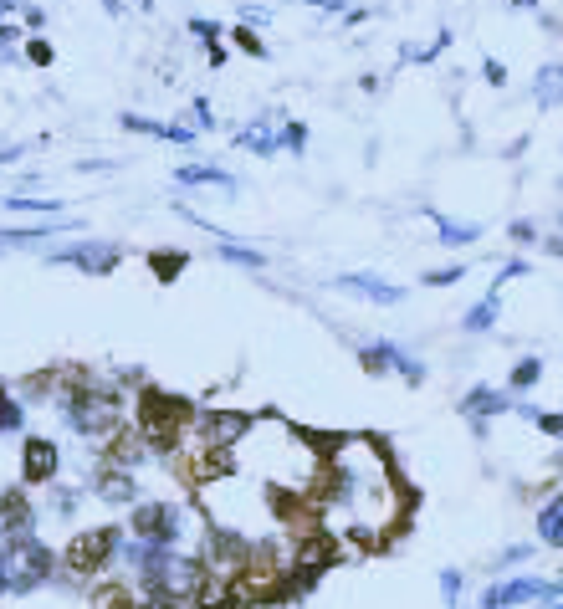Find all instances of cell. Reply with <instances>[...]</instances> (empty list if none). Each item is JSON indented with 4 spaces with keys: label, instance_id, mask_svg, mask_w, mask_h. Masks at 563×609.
I'll return each mask as SVG.
<instances>
[{
    "label": "cell",
    "instance_id": "obj_1",
    "mask_svg": "<svg viewBox=\"0 0 563 609\" xmlns=\"http://www.w3.org/2000/svg\"><path fill=\"white\" fill-rule=\"evenodd\" d=\"M323 507H338L343 528L359 543H379L405 522L410 492L400 487L379 435H333L323 461Z\"/></svg>",
    "mask_w": 563,
    "mask_h": 609
},
{
    "label": "cell",
    "instance_id": "obj_2",
    "mask_svg": "<svg viewBox=\"0 0 563 609\" xmlns=\"http://www.w3.org/2000/svg\"><path fill=\"white\" fill-rule=\"evenodd\" d=\"M67 379H77V389H62V395H57L67 425H72L77 435H88V441H113L118 425H123V400H118V389L93 384L88 369H72Z\"/></svg>",
    "mask_w": 563,
    "mask_h": 609
},
{
    "label": "cell",
    "instance_id": "obj_3",
    "mask_svg": "<svg viewBox=\"0 0 563 609\" xmlns=\"http://www.w3.org/2000/svg\"><path fill=\"white\" fill-rule=\"evenodd\" d=\"M195 420V405L185 395H164V389H144L139 395V435L149 451H175V441L185 435V425Z\"/></svg>",
    "mask_w": 563,
    "mask_h": 609
},
{
    "label": "cell",
    "instance_id": "obj_4",
    "mask_svg": "<svg viewBox=\"0 0 563 609\" xmlns=\"http://www.w3.org/2000/svg\"><path fill=\"white\" fill-rule=\"evenodd\" d=\"M57 553L36 538H11L6 543V589L11 594H36L41 584H52Z\"/></svg>",
    "mask_w": 563,
    "mask_h": 609
},
{
    "label": "cell",
    "instance_id": "obj_5",
    "mask_svg": "<svg viewBox=\"0 0 563 609\" xmlns=\"http://www.w3.org/2000/svg\"><path fill=\"white\" fill-rule=\"evenodd\" d=\"M118 548H123V528L118 522H108V528H88V533H77L62 553V569L77 574V579H88V574H103L108 563H118Z\"/></svg>",
    "mask_w": 563,
    "mask_h": 609
},
{
    "label": "cell",
    "instance_id": "obj_6",
    "mask_svg": "<svg viewBox=\"0 0 563 609\" xmlns=\"http://www.w3.org/2000/svg\"><path fill=\"white\" fill-rule=\"evenodd\" d=\"M128 533H134V543H149V548H175L185 522H180V507L169 502H139L134 512H128Z\"/></svg>",
    "mask_w": 563,
    "mask_h": 609
},
{
    "label": "cell",
    "instance_id": "obj_7",
    "mask_svg": "<svg viewBox=\"0 0 563 609\" xmlns=\"http://www.w3.org/2000/svg\"><path fill=\"white\" fill-rule=\"evenodd\" d=\"M359 364H364V374H389V369H395L405 384H425V364L410 359L405 348H400V343H389V338L364 343V348H359Z\"/></svg>",
    "mask_w": 563,
    "mask_h": 609
},
{
    "label": "cell",
    "instance_id": "obj_8",
    "mask_svg": "<svg viewBox=\"0 0 563 609\" xmlns=\"http://www.w3.org/2000/svg\"><path fill=\"white\" fill-rule=\"evenodd\" d=\"M52 261L57 267H77L82 277H108L123 261V246H113V241H77V246L52 251Z\"/></svg>",
    "mask_w": 563,
    "mask_h": 609
},
{
    "label": "cell",
    "instance_id": "obj_9",
    "mask_svg": "<svg viewBox=\"0 0 563 609\" xmlns=\"http://www.w3.org/2000/svg\"><path fill=\"white\" fill-rule=\"evenodd\" d=\"M195 435H200V446H215V451L241 446L251 435V415H241V410H205V415H195Z\"/></svg>",
    "mask_w": 563,
    "mask_h": 609
},
{
    "label": "cell",
    "instance_id": "obj_10",
    "mask_svg": "<svg viewBox=\"0 0 563 609\" xmlns=\"http://www.w3.org/2000/svg\"><path fill=\"white\" fill-rule=\"evenodd\" d=\"M57 471H62L57 441H47V435H26V446H21V487H52Z\"/></svg>",
    "mask_w": 563,
    "mask_h": 609
},
{
    "label": "cell",
    "instance_id": "obj_11",
    "mask_svg": "<svg viewBox=\"0 0 563 609\" xmlns=\"http://www.w3.org/2000/svg\"><path fill=\"white\" fill-rule=\"evenodd\" d=\"M553 579H538V574H517V579H502V584H487L482 594V609H517V604H538L548 594Z\"/></svg>",
    "mask_w": 563,
    "mask_h": 609
},
{
    "label": "cell",
    "instance_id": "obj_12",
    "mask_svg": "<svg viewBox=\"0 0 563 609\" xmlns=\"http://www.w3.org/2000/svg\"><path fill=\"white\" fill-rule=\"evenodd\" d=\"M11 538H36V507L21 487L0 497V543H11Z\"/></svg>",
    "mask_w": 563,
    "mask_h": 609
},
{
    "label": "cell",
    "instance_id": "obj_13",
    "mask_svg": "<svg viewBox=\"0 0 563 609\" xmlns=\"http://www.w3.org/2000/svg\"><path fill=\"white\" fill-rule=\"evenodd\" d=\"M512 405H517V400H507L502 389H492V384H476L471 395L461 400V415H466V420H471V430L487 441V420H492V415H507Z\"/></svg>",
    "mask_w": 563,
    "mask_h": 609
},
{
    "label": "cell",
    "instance_id": "obj_14",
    "mask_svg": "<svg viewBox=\"0 0 563 609\" xmlns=\"http://www.w3.org/2000/svg\"><path fill=\"white\" fill-rule=\"evenodd\" d=\"M333 287H338V292H354V297H364V302H379V308H395V302L405 297V287L384 282V277H374V272H343V277H333Z\"/></svg>",
    "mask_w": 563,
    "mask_h": 609
},
{
    "label": "cell",
    "instance_id": "obj_15",
    "mask_svg": "<svg viewBox=\"0 0 563 609\" xmlns=\"http://www.w3.org/2000/svg\"><path fill=\"white\" fill-rule=\"evenodd\" d=\"M144 456H149V446H144L139 430H118L108 441V471H134Z\"/></svg>",
    "mask_w": 563,
    "mask_h": 609
},
{
    "label": "cell",
    "instance_id": "obj_16",
    "mask_svg": "<svg viewBox=\"0 0 563 609\" xmlns=\"http://www.w3.org/2000/svg\"><path fill=\"white\" fill-rule=\"evenodd\" d=\"M128 134H154V139H169V144H190L195 128H180V123H154V118H139V113H123L118 118Z\"/></svg>",
    "mask_w": 563,
    "mask_h": 609
},
{
    "label": "cell",
    "instance_id": "obj_17",
    "mask_svg": "<svg viewBox=\"0 0 563 609\" xmlns=\"http://www.w3.org/2000/svg\"><path fill=\"white\" fill-rule=\"evenodd\" d=\"M538 543L543 548H563V492H553L543 507H538Z\"/></svg>",
    "mask_w": 563,
    "mask_h": 609
},
{
    "label": "cell",
    "instance_id": "obj_18",
    "mask_svg": "<svg viewBox=\"0 0 563 609\" xmlns=\"http://www.w3.org/2000/svg\"><path fill=\"white\" fill-rule=\"evenodd\" d=\"M98 497L113 502V507H118V502H134V507H139V482H134V471H103V476H98Z\"/></svg>",
    "mask_w": 563,
    "mask_h": 609
},
{
    "label": "cell",
    "instance_id": "obj_19",
    "mask_svg": "<svg viewBox=\"0 0 563 609\" xmlns=\"http://www.w3.org/2000/svg\"><path fill=\"white\" fill-rule=\"evenodd\" d=\"M533 103H538L543 113L563 103V67H558V62L538 67V77H533Z\"/></svg>",
    "mask_w": 563,
    "mask_h": 609
},
{
    "label": "cell",
    "instance_id": "obj_20",
    "mask_svg": "<svg viewBox=\"0 0 563 609\" xmlns=\"http://www.w3.org/2000/svg\"><path fill=\"white\" fill-rule=\"evenodd\" d=\"M139 604H144V594L134 584H123V579L93 589V609H139Z\"/></svg>",
    "mask_w": 563,
    "mask_h": 609
},
{
    "label": "cell",
    "instance_id": "obj_21",
    "mask_svg": "<svg viewBox=\"0 0 563 609\" xmlns=\"http://www.w3.org/2000/svg\"><path fill=\"white\" fill-rule=\"evenodd\" d=\"M180 185H215V190H226V195H236V174H226V169H215V164H185L180 174H175Z\"/></svg>",
    "mask_w": 563,
    "mask_h": 609
},
{
    "label": "cell",
    "instance_id": "obj_22",
    "mask_svg": "<svg viewBox=\"0 0 563 609\" xmlns=\"http://www.w3.org/2000/svg\"><path fill=\"white\" fill-rule=\"evenodd\" d=\"M236 149H251V154H277V128H272V118L246 123L241 134H236Z\"/></svg>",
    "mask_w": 563,
    "mask_h": 609
},
{
    "label": "cell",
    "instance_id": "obj_23",
    "mask_svg": "<svg viewBox=\"0 0 563 609\" xmlns=\"http://www.w3.org/2000/svg\"><path fill=\"white\" fill-rule=\"evenodd\" d=\"M497 318H502V297L497 292H487L476 308H466V318H461V328L466 333H492L497 328Z\"/></svg>",
    "mask_w": 563,
    "mask_h": 609
},
{
    "label": "cell",
    "instance_id": "obj_24",
    "mask_svg": "<svg viewBox=\"0 0 563 609\" xmlns=\"http://www.w3.org/2000/svg\"><path fill=\"white\" fill-rule=\"evenodd\" d=\"M430 221H436V241H446V246H471L476 236H482V226H476V221H451V215H436V210H430Z\"/></svg>",
    "mask_w": 563,
    "mask_h": 609
},
{
    "label": "cell",
    "instance_id": "obj_25",
    "mask_svg": "<svg viewBox=\"0 0 563 609\" xmlns=\"http://www.w3.org/2000/svg\"><path fill=\"white\" fill-rule=\"evenodd\" d=\"M185 267H190L185 251H149V272H154L159 282H180Z\"/></svg>",
    "mask_w": 563,
    "mask_h": 609
},
{
    "label": "cell",
    "instance_id": "obj_26",
    "mask_svg": "<svg viewBox=\"0 0 563 609\" xmlns=\"http://www.w3.org/2000/svg\"><path fill=\"white\" fill-rule=\"evenodd\" d=\"M538 379H543V359H517L512 374H507V389H512V395H523V389H533Z\"/></svg>",
    "mask_w": 563,
    "mask_h": 609
},
{
    "label": "cell",
    "instance_id": "obj_27",
    "mask_svg": "<svg viewBox=\"0 0 563 609\" xmlns=\"http://www.w3.org/2000/svg\"><path fill=\"white\" fill-rule=\"evenodd\" d=\"M26 425V410H21V400L11 395L6 384H0V435H11V430H21Z\"/></svg>",
    "mask_w": 563,
    "mask_h": 609
},
{
    "label": "cell",
    "instance_id": "obj_28",
    "mask_svg": "<svg viewBox=\"0 0 563 609\" xmlns=\"http://www.w3.org/2000/svg\"><path fill=\"white\" fill-rule=\"evenodd\" d=\"M221 256L231 261V267H251V272H262V267H267V256H262V251L236 246V241H226V246H221Z\"/></svg>",
    "mask_w": 563,
    "mask_h": 609
},
{
    "label": "cell",
    "instance_id": "obj_29",
    "mask_svg": "<svg viewBox=\"0 0 563 609\" xmlns=\"http://www.w3.org/2000/svg\"><path fill=\"white\" fill-rule=\"evenodd\" d=\"M6 205L11 210H31V215H57L62 210V200H31V195H6Z\"/></svg>",
    "mask_w": 563,
    "mask_h": 609
},
{
    "label": "cell",
    "instance_id": "obj_30",
    "mask_svg": "<svg viewBox=\"0 0 563 609\" xmlns=\"http://www.w3.org/2000/svg\"><path fill=\"white\" fill-rule=\"evenodd\" d=\"M277 149H287V154H302V149H308V128H302V123H287L282 134H277Z\"/></svg>",
    "mask_w": 563,
    "mask_h": 609
},
{
    "label": "cell",
    "instance_id": "obj_31",
    "mask_svg": "<svg viewBox=\"0 0 563 609\" xmlns=\"http://www.w3.org/2000/svg\"><path fill=\"white\" fill-rule=\"evenodd\" d=\"M523 558H533V543H512V548H502L492 569H497V574H507V569H517V563H523Z\"/></svg>",
    "mask_w": 563,
    "mask_h": 609
},
{
    "label": "cell",
    "instance_id": "obj_32",
    "mask_svg": "<svg viewBox=\"0 0 563 609\" xmlns=\"http://www.w3.org/2000/svg\"><path fill=\"white\" fill-rule=\"evenodd\" d=\"M231 41H236V47H241L246 57H267V41L256 36V31H246V26H236V31H231Z\"/></svg>",
    "mask_w": 563,
    "mask_h": 609
},
{
    "label": "cell",
    "instance_id": "obj_33",
    "mask_svg": "<svg viewBox=\"0 0 563 609\" xmlns=\"http://www.w3.org/2000/svg\"><path fill=\"white\" fill-rule=\"evenodd\" d=\"M461 589H466L461 569H441V599H446V604H461Z\"/></svg>",
    "mask_w": 563,
    "mask_h": 609
},
{
    "label": "cell",
    "instance_id": "obj_34",
    "mask_svg": "<svg viewBox=\"0 0 563 609\" xmlns=\"http://www.w3.org/2000/svg\"><path fill=\"white\" fill-rule=\"evenodd\" d=\"M461 277H466V267H436V272H425L420 282H425V287H456Z\"/></svg>",
    "mask_w": 563,
    "mask_h": 609
},
{
    "label": "cell",
    "instance_id": "obj_35",
    "mask_svg": "<svg viewBox=\"0 0 563 609\" xmlns=\"http://www.w3.org/2000/svg\"><path fill=\"white\" fill-rule=\"evenodd\" d=\"M533 425H538L543 435H553V441H563V410H548V415L538 410V420H533Z\"/></svg>",
    "mask_w": 563,
    "mask_h": 609
},
{
    "label": "cell",
    "instance_id": "obj_36",
    "mask_svg": "<svg viewBox=\"0 0 563 609\" xmlns=\"http://www.w3.org/2000/svg\"><path fill=\"white\" fill-rule=\"evenodd\" d=\"M190 31L205 41V47H215V41H221V21H205V16H195V21H190Z\"/></svg>",
    "mask_w": 563,
    "mask_h": 609
},
{
    "label": "cell",
    "instance_id": "obj_37",
    "mask_svg": "<svg viewBox=\"0 0 563 609\" xmlns=\"http://www.w3.org/2000/svg\"><path fill=\"white\" fill-rule=\"evenodd\" d=\"M517 277H528V261H507V267H502V277L492 282V292L502 297V287H507V282H517Z\"/></svg>",
    "mask_w": 563,
    "mask_h": 609
},
{
    "label": "cell",
    "instance_id": "obj_38",
    "mask_svg": "<svg viewBox=\"0 0 563 609\" xmlns=\"http://www.w3.org/2000/svg\"><path fill=\"white\" fill-rule=\"evenodd\" d=\"M26 62H36V67H52V47H47V41H26Z\"/></svg>",
    "mask_w": 563,
    "mask_h": 609
},
{
    "label": "cell",
    "instance_id": "obj_39",
    "mask_svg": "<svg viewBox=\"0 0 563 609\" xmlns=\"http://www.w3.org/2000/svg\"><path fill=\"white\" fill-rule=\"evenodd\" d=\"M507 236H512L517 246H528V241H538V226H533V221H512V226H507Z\"/></svg>",
    "mask_w": 563,
    "mask_h": 609
},
{
    "label": "cell",
    "instance_id": "obj_40",
    "mask_svg": "<svg viewBox=\"0 0 563 609\" xmlns=\"http://www.w3.org/2000/svg\"><path fill=\"white\" fill-rule=\"evenodd\" d=\"M482 77H487L492 87H507V67H502L497 57H487V62H482Z\"/></svg>",
    "mask_w": 563,
    "mask_h": 609
},
{
    "label": "cell",
    "instance_id": "obj_41",
    "mask_svg": "<svg viewBox=\"0 0 563 609\" xmlns=\"http://www.w3.org/2000/svg\"><path fill=\"white\" fill-rule=\"evenodd\" d=\"M190 118H195V128H210V123H215V113H210V103H205V98H195V103H190Z\"/></svg>",
    "mask_w": 563,
    "mask_h": 609
},
{
    "label": "cell",
    "instance_id": "obj_42",
    "mask_svg": "<svg viewBox=\"0 0 563 609\" xmlns=\"http://www.w3.org/2000/svg\"><path fill=\"white\" fill-rule=\"evenodd\" d=\"M538 609H563V584H558V579L548 584V594L538 599Z\"/></svg>",
    "mask_w": 563,
    "mask_h": 609
},
{
    "label": "cell",
    "instance_id": "obj_43",
    "mask_svg": "<svg viewBox=\"0 0 563 609\" xmlns=\"http://www.w3.org/2000/svg\"><path fill=\"white\" fill-rule=\"evenodd\" d=\"M52 507H57L62 517H72V512H77V492H57V497H52Z\"/></svg>",
    "mask_w": 563,
    "mask_h": 609
},
{
    "label": "cell",
    "instance_id": "obj_44",
    "mask_svg": "<svg viewBox=\"0 0 563 609\" xmlns=\"http://www.w3.org/2000/svg\"><path fill=\"white\" fill-rule=\"evenodd\" d=\"M16 41H21V26H6V21H0V52L16 47Z\"/></svg>",
    "mask_w": 563,
    "mask_h": 609
},
{
    "label": "cell",
    "instance_id": "obj_45",
    "mask_svg": "<svg viewBox=\"0 0 563 609\" xmlns=\"http://www.w3.org/2000/svg\"><path fill=\"white\" fill-rule=\"evenodd\" d=\"M26 26H47V11H41V6H26Z\"/></svg>",
    "mask_w": 563,
    "mask_h": 609
},
{
    "label": "cell",
    "instance_id": "obj_46",
    "mask_svg": "<svg viewBox=\"0 0 563 609\" xmlns=\"http://www.w3.org/2000/svg\"><path fill=\"white\" fill-rule=\"evenodd\" d=\"M11 589H6V543H0V599H6Z\"/></svg>",
    "mask_w": 563,
    "mask_h": 609
},
{
    "label": "cell",
    "instance_id": "obj_47",
    "mask_svg": "<svg viewBox=\"0 0 563 609\" xmlns=\"http://www.w3.org/2000/svg\"><path fill=\"white\" fill-rule=\"evenodd\" d=\"M543 246H548V256H558V261H563V236H548Z\"/></svg>",
    "mask_w": 563,
    "mask_h": 609
},
{
    "label": "cell",
    "instance_id": "obj_48",
    "mask_svg": "<svg viewBox=\"0 0 563 609\" xmlns=\"http://www.w3.org/2000/svg\"><path fill=\"white\" fill-rule=\"evenodd\" d=\"M139 609H180V604H169V599H144Z\"/></svg>",
    "mask_w": 563,
    "mask_h": 609
},
{
    "label": "cell",
    "instance_id": "obj_49",
    "mask_svg": "<svg viewBox=\"0 0 563 609\" xmlns=\"http://www.w3.org/2000/svg\"><path fill=\"white\" fill-rule=\"evenodd\" d=\"M16 11V0H0V16H11Z\"/></svg>",
    "mask_w": 563,
    "mask_h": 609
},
{
    "label": "cell",
    "instance_id": "obj_50",
    "mask_svg": "<svg viewBox=\"0 0 563 609\" xmlns=\"http://www.w3.org/2000/svg\"><path fill=\"white\" fill-rule=\"evenodd\" d=\"M103 11H108V16H118V0H103Z\"/></svg>",
    "mask_w": 563,
    "mask_h": 609
},
{
    "label": "cell",
    "instance_id": "obj_51",
    "mask_svg": "<svg viewBox=\"0 0 563 609\" xmlns=\"http://www.w3.org/2000/svg\"><path fill=\"white\" fill-rule=\"evenodd\" d=\"M512 6H523V11H528V6H538V0H512Z\"/></svg>",
    "mask_w": 563,
    "mask_h": 609
},
{
    "label": "cell",
    "instance_id": "obj_52",
    "mask_svg": "<svg viewBox=\"0 0 563 609\" xmlns=\"http://www.w3.org/2000/svg\"><path fill=\"white\" fill-rule=\"evenodd\" d=\"M553 466H558V471H563V451H558V456H553Z\"/></svg>",
    "mask_w": 563,
    "mask_h": 609
}]
</instances>
